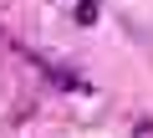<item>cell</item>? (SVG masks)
<instances>
[{"label":"cell","mask_w":153,"mask_h":138,"mask_svg":"<svg viewBox=\"0 0 153 138\" xmlns=\"http://www.w3.org/2000/svg\"><path fill=\"white\" fill-rule=\"evenodd\" d=\"M133 138H153V123H148V118H138V123H133Z\"/></svg>","instance_id":"obj_2"},{"label":"cell","mask_w":153,"mask_h":138,"mask_svg":"<svg viewBox=\"0 0 153 138\" xmlns=\"http://www.w3.org/2000/svg\"><path fill=\"white\" fill-rule=\"evenodd\" d=\"M97 0H76V26H97Z\"/></svg>","instance_id":"obj_1"}]
</instances>
